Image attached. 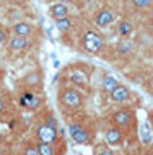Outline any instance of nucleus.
I'll return each instance as SVG.
<instances>
[{
  "label": "nucleus",
  "mask_w": 153,
  "mask_h": 155,
  "mask_svg": "<svg viewBox=\"0 0 153 155\" xmlns=\"http://www.w3.org/2000/svg\"><path fill=\"white\" fill-rule=\"evenodd\" d=\"M50 16L54 19H60V17L69 16V7L67 4H62V2H55L50 5Z\"/></svg>",
  "instance_id": "obj_14"
},
{
  "label": "nucleus",
  "mask_w": 153,
  "mask_h": 155,
  "mask_svg": "<svg viewBox=\"0 0 153 155\" xmlns=\"http://www.w3.org/2000/svg\"><path fill=\"white\" fill-rule=\"evenodd\" d=\"M43 122H45L48 127H52V129H57V131H59V122H57V119H55L54 114H47Z\"/></svg>",
  "instance_id": "obj_21"
},
{
  "label": "nucleus",
  "mask_w": 153,
  "mask_h": 155,
  "mask_svg": "<svg viewBox=\"0 0 153 155\" xmlns=\"http://www.w3.org/2000/svg\"><path fill=\"white\" fill-rule=\"evenodd\" d=\"M95 155H115V152L112 148H109L107 145H98L95 150Z\"/></svg>",
  "instance_id": "obj_22"
},
{
  "label": "nucleus",
  "mask_w": 153,
  "mask_h": 155,
  "mask_svg": "<svg viewBox=\"0 0 153 155\" xmlns=\"http://www.w3.org/2000/svg\"><path fill=\"white\" fill-rule=\"evenodd\" d=\"M103 47V40L98 33L95 31H86L83 35V48L86 50L88 54H98Z\"/></svg>",
  "instance_id": "obj_6"
},
{
  "label": "nucleus",
  "mask_w": 153,
  "mask_h": 155,
  "mask_svg": "<svg viewBox=\"0 0 153 155\" xmlns=\"http://www.w3.org/2000/svg\"><path fill=\"white\" fill-rule=\"evenodd\" d=\"M132 4H134V7H138V9H148V7L153 4V0H132Z\"/></svg>",
  "instance_id": "obj_24"
},
{
  "label": "nucleus",
  "mask_w": 153,
  "mask_h": 155,
  "mask_svg": "<svg viewBox=\"0 0 153 155\" xmlns=\"http://www.w3.org/2000/svg\"><path fill=\"white\" fill-rule=\"evenodd\" d=\"M31 33H33V26H31L29 22L19 21L17 24H14V35H17V36L28 38V36H31Z\"/></svg>",
  "instance_id": "obj_16"
},
{
  "label": "nucleus",
  "mask_w": 153,
  "mask_h": 155,
  "mask_svg": "<svg viewBox=\"0 0 153 155\" xmlns=\"http://www.w3.org/2000/svg\"><path fill=\"white\" fill-rule=\"evenodd\" d=\"M34 138L36 141H41V143H50V145H60V134L57 129H52L48 127L45 122H38L36 127H34Z\"/></svg>",
  "instance_id": "obj_3"
},
{
  "label": "nucleus",
  "mask_w": 153,
  "mask_h": 155,
  "mask_svg": "<svg viewBox=\"0 0 153 155\" xmlns=\"http://www.w3.org/2000/svg\"><path fill=\"white\" fill-rule=\"evenodd\" d=\"M21 155H40L34 145H24L21 148Z\"/></svg>",
  "instance_id": "obj_23"
},
{
  "label": "nucleus",
  "mask_w": 153,
  "mask_h": 155,
  "mask_svg": "<svg viewBox=\"0 0 153 155\" xmlns=\"http://www.w3.org/2000/svg\"><path fill=\"white\" fill-rule=\"evenodd\" d=\"M7 41V31L4 28H0V45H4Z\"/></svg>",
  "instance_id": "obj_25"
},
{
  "label": "nucleus",
  "mask_w": 153,
  "mask_h": 155,
  "mask_svg": "<svg viewBox=\"0 0 153 155\" xmlns=\"http://www.w3.org/2000/svg\"><path fill=\"white\" fill-rule=\"evenodd\" d=\"M114 19H115V16L112 12V9H102L96 14V17H95V22H96L98 28H107V26H110L114 22Z\"/></svg>",
  "instance_id": "obj_10"
},
{
  "label": "nucleus",
  "mask_w": 153,
  "mask_h": 155,
  "mask_svg": "<svg viewBox=\"0 0 153 155\" xmlns=\"http://www.w3.org/2000/svg\"><path fill=\"white\" fill-rule=\"evenodd\" d=\"M36 150H38L40 155H64V145H50V143H41V141H36Z\"/></svg>",
  "instance_id": "obj_8"
},
{
  "label": "nucleus",
  "mask_w": 153,
  "mask_h": 155,
  "mask_svg": "<svg viewBox=\"0 0 153 155\" xmlns=\"http://www.w3.org/2000/svg\"><path fill=\"white\" fill-rule=\"evenodd\" d=\"M24 84H26V90H36L43 84V78H41V72L40 71H33L29 72L26 78H24Z\"/></svg>",
  "instance_id": "obj_12"
},
{
  "label": "nucleus",
  "mask_w": 153,
  "mask_h": 155,
  "mask_svg": "<svg viewBox=\"0 0 153 155\" xmlns=\"http://www.w3.org/2000/svg\"><path fill=\"white\" fill-rule=\"evenodd\" d=\"M17 104H19L21 109H24L28 112H38L43 107V98L36 91H33V90H24L19 95Z\"/></svg>",
  "instance_id": "obj_2"
},
{
  "label": "nucleus",
  "mask_w": 153,
  "mask_h": 155,
  "mask_svg": "<svg viewBox=\"0 0 153 155\" xmlns=\"http://www.w3.org/2000/svg\"><path fill=\"white\" fill-rule=\"evenodd\" d=\"M131 50H132V45L129 41H120V43H117V54H120V55H127Z\"/></svg>",
  "instance_id": "obj_20"
},
{
  "label": "nucleus",
  "mask_w": 153,
  "mask_h": 155,
  "mask_svg": "<svg viewBox=\"0 0 153 155\" xmlns=\"http://www.w3.org/2000/svg\"><path fill=\"white\" fill-rule=\"evenodd\" d=\"M69 81L74 86H79V88H86L88 86V76L83 71H71L69 72Z\"/></svg>",
  "instance_id": "obj_15"
},
{
  "label": "nucleus",
  "mask_w": 153,
  "mask_h": 155,
  "mask_svg": "<svg viewBox=\"0 0 153 155\" xmlns=\"http://www.w3.org/2000/svg\"><path fill=\"white\" fill-rule=\"evenodd\" d=\"M129 97H131V91H129V88L124 86V84H117V86L114 88V91L110 93V98L114 100V102H117V104H124V102H127Z\"/></svg>",
  "instance_id": "obj_11"
},
{
  "label": "nucleus",
  "mask_w": 153,
  "mask_h": 155,
  "mask_svg": "<svg viewBox=\"0 0 153 155\" xmlns=\"http://www.w3.org/2000/svg\"><path fill=\"white\" fill-rule=\"evenodd\" d=\"M117 79H115V76H110V74H107V76L103 78V81H102V91L103 93H112L114 91V88L117 86Z\"/></svg>",
  "instance_id": "obj_17"
},
{
  "label": "nucleus",
  "mask_w": 153,
  "mask_h": 155,
  "mask_svg": "<svg viewBox=\"0 0 153 155\" xmlns=\"http://www.w3.org/2000/svg\"><path fill=\"white\" fill-rule=\"evenodd\" d=\"M59 104L62 107V110L76 112L83 107L84 98L76 88H62L59 93Z\"/></svg>",
  "instance_id": "obj_1"
},
{
  "label": "nucleus",
  "mask_w": 153,
  "mask_h": 155,
  "mask_svg": "<svg viewBox=\"0 0 153 155\" xmlns=\"http://www.w3.org/2000/svg\"><path fill=\"white\" fill-rule=\"evenodd\" d=\"M7 47H9V50H11V52H22V50L29 48V47H31V43H29V40L24 38V36H17V35H14V36H11V38H9Z\"/></svg>",
  "instance_id": "obj_9"
},
{
  "label": "nucleus",
  "mask_w": 153,
  "mask_h": 155,
  "mask_svg": "<svg viewBox=\"0 0 153 155\" xmlns=\"http://www.w3.org/2000/svg\"><path fill=\"white\" fill-rule=\"evenodd\" d=\"M55 26H57V29H59L60 33H66V31H69L72 26V21L71 17L66 16V17H60V19H55Z\"/></svg>",
  "instance_id": "obj_18"
},
{
  "label": "nucleus",
  "mask_w": 153,
  "mask_h": 155,
  "mask_svg": "<svg viewBox=\"0 0 153 155\" xmlns=\"http://www.w3.org/2000/svg\"><path fill=\"white\" fill-rule=\"evenodd\" d=\"M59 2H62V4H69V2H72V0H59Z\"/></svg>",
  "instance_id": "obj_28"
},
{
  "label": "nucleus",
  "mask_w": 153,
  "mask_h": 155,
  "mask_svg": "<svg viewBox=\"0 0 153 155\" xmlns=\"http://www.w3.org/2000/svg\"><path fill=\"white\" fill-rule=\"evenodd\" d=\"M5 110H7V104L2 100V97H0V117L5 114Z\"/></svg>",
  "instance_id": "obj_26"
},
{
  "label": "nucleus",
  "mask_w": 153,
  "mask_h": 155,
  "mask_svg": "<svg viewBox=\"0 0 153 155\" xmlns=\"http://www.w3.org/2000/svg\"><path fill=\"white\" fill-rule=\"evenodd\" d=\"M110 119L114 122V126L119 127V129H131L132 122H134V114L129 109H119L112 114Z\"/></svg>",
  "instance_id": "obj_5"
},
{
  "label": "nucleus",
  "mask_w": 153,
  "mask_h": 155,
  "mask_svg": "<svg viewBox=\"0 0 153 155\" xmlns=\"http://www.w3.org/2000/svg\"><path fill=\"white\" fill-rule=\"evenodd\" d=\"M0 95H2V93H0Z\"/></svg>",
  "instance_id": "obj_30"
},
{
  "label": "nucleus",
  "mask_w": 153,
  "mask_h": 155,
  "mask_svg": "<svg viewBox=\"0 0 153 155\" xmlns=\"http://www.w3.org/2000/svg\"><path fill=\"white\" fill-rule=\"evenodd\" d=\"M45 2H54V0H45Z\"/></svg>",
  "instance_id": "obj_29"
},
{
  "label": "nucleus",
  "mask_w": 153,
  "mask_h": 155,
  "mask_svg": "<svg viewBox=\"0 0 153 155\" xmlns=\"http://www.w3.org/2000/svg\"><path fill=\"white\" fill-rule=\"evenodd\" d=\"M2 147H4V134L0 133V148H2Z\"/></svg>",
  "instance_id": "obj_27"
},
{
  "label": "nucleus",
  "mask_w": 153,
  "mask_h": 155,
  "mask_svg": "<svg viewBox=\"0 0 153 155\" xmlns=\"http://www.w3.org/2000/svg\"><path fill=\"white\" fill-rule=\"evenodd\" d=\"M139 140L146 147H150L153 143V131H151V127H150V124H148V121H143L141 126H139Z\"/></svg>",
  "instance_id": "obj_13"
},
{
  "label": "nucleus",
  "mask_w": 153,
  "mask_h": 155,
  "mask_svg": "<svg viewBox=\"0 0 153 155\" xmlns=\"http://www.w3.org/2000/svg\"><path fill=\"white\" fill-rule=\"evenodd\" d=\"M69 134H71V140L77 145H90L93 140V133L81 122H71L69 124Z\"/></svg>",
  "instance_id": "obj_4"
},
{
  "label": "nucleus",
  "mask_w": 153,
  "mask_h": 155,
  "mask_svg": "<svg viewBox=\"0 0 153 155\" xmlns=\"http://www.w3.org/2000/svg\"><path fill=\"white\" fill-rule=\"evenodd\" d=\"M117 31H119L120 36H129V35H131V31H132V28H131V24H129L127 21H122V22H119V28H117Z\"/></svg>",
  "instance_id": "obj_19"
},
{
  "label": "nucleus",
  "mask_w": 153,
  "mask_h": 155,
  "mask_svg": "<svg viewBox=\"0 0 153 155\" xmlns=\"http://www.w3.org/2000/svg\"><path fill=\"white\" fill-rule=\"evenodd\" d=\"M105 143L109 145V147H120V145L124 143V133H122V129L115 126H110L107 131H105Z\"/></svg>",
  "instance_id": "obj_7"
}]
</instances>
